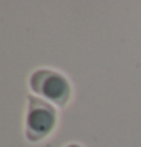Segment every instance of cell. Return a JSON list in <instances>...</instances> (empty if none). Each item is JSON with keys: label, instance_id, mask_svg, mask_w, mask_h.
I'll use <instances>...</instances> for the list:
<instances>
[{"label": "cell", "instance_id": "6da1fadb", "mask_svg": "<svg viewBox=\"0 0 141 147\" xmlns=\"http://www.w3.org/2000/svg\"><path fill=\"white\" fill-rule=\"evenodd\" d=\"M56 109L44 99L35 96L28 97L26 114V138L32 143L44 140L56 127Z\"/></svg>", "mask_w": 141, "mask_h": 147}, {"label": "cell", "instance_id": "3957f363", "mask_svg": "<svg viewBox=\"0 0 141 147\" xmlns=\"http://www.w3.org/2000/svg\"><path fill=\"white\" fill-rule=\"evenodd\" d=\"M67 147H82V146H79V144H70V146H67Z\"/></svg>", "mask_w": 141, "mask_h": 147}, {"label": "cell", "instance_id": "7a4b0ae2", "mask_svg": "<svg viewBox=\"0 0 141 147\" xmlns=\"http://www.w3.org/2000/svg\"><path fill=\"white\" fill-rule=\"evenodd\" d=\"M30 88L34 92L44 97V100H49L61 108L65 106L72 97V86L68 79L64 74L49 68H41L32 73Z\"/></svg>", "mask_w": 141, "mask_h": 147}]
</instances>
